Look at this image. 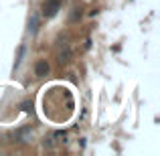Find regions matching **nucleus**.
<instances>
[{
  "instance_id": "1",
  "label": "nucleus",
  "mask_w": 160,
  "mask_h": 156,
  "mask_svg": "<svg viewBox=\"0 0 160 156\" xmlns=\"http://www.w3.org/2000/svg\"><path fill=\"white\" fill-rule=\"evenodd\" d=\"M59 10H61V0H45V4H43V14L47 16V18H53Z\"/></svg>"
},
{
  "instance_id": "2",
  "label": "nucleus",
  "mask_w": 160,
  "mask_h": 156,
  "mask_svg": "<svg viewBox=\"0 0 160 156\" xmlns=\"http://www.w3.org/2000/svg\"><path fill=\"white\" fill-rule=\"evenodd\" d=\"M47 73H49V63L47 61H39L35 65V75L37 77H45Z\"/></svg>"
},
{
  "instance_id": "3",
  "label": "nucleus",
  "mask_w": 160,
  "mask_h": 156,
  "mask_svg": "<svg viewBox=\"0 0 160 156\" xmlns=\"http://www.w3.org/2000/svg\"><path fill=\"white\" fill-rule=\"evenodd\" d=\"M71 59V51H69V47H65V49H61L59 51V63H67Z\"/></svg>"
},
{
  "instance_id": "4",
  "label": "nucleus",
  "mask_w": 160,
  "mask_h": 156,
  "mask_svg": "<svg viewBox=\"0 0 160 156\" xmlns=\"http://www.w3.org/2000/svg\"><path fill=\"white\" fill-rule=\"evenodd\" d=\"M37 24H39V20H37V16H32V18L28 20V31L35 33V31H37Z\"/></svg>"
},
{
  "instance_id": "5",
  "label": "nucleus",
  "mask_w": 160,
  "mask_h": 156,
  "mask_svg": "<svg viewBox=\"0 0 160 156\" xmlns=\"http://www.w3.org/2000/svg\"><path fill=\"white\" fill-rule=\"evenodd\" d=\"M22 55H24V47H18V57H16V61H14V65H18L20 61H22Z\"/></svg>"
},
{
  "instance_id": "6",
  "label": "nucleus",
  "mask_w": 160,
  "mask_h": 156,
  "mask_svg": "<svg viewBox=\"0 0 160 156\" xmlns=\"http://www.w3.org/2000/svg\"><path fill=\"white\" fill-rule=\"evenodd\" d=\"M31 109H32V102H28V99L22 102V112H31Z\"/></svg>"
}]
</instances>
